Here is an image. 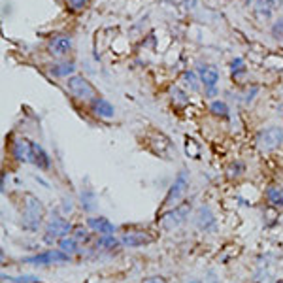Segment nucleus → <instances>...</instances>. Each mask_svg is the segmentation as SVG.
Wrapping results in <instances>:
<instances>
[{
    "mask_svg": "<svg viewBox=\"0 0 283 283\" xmlns=\"http://www.w3.org/2000/svg\"><path fill=\"white\" fill-rule=\"evenodd\" d=\"M172 99L176 100V102H179V104H187L189 102V97H187V92H183L179 87H172Z\"/></svg>",
    "mask_w": 283,
    "mask_h": 283,
    "instance_id": "b1692460",
    "label": "nucleus"
},
{
    "mask_svg": "<svg viewBox=\"0 0 283 283\" xmlns=\"http://www.w3.org/2000/svg\"><path fill=\"white\" fill-rule=\"evenodd\" d=\"M87 227L92 229L95 232H99L100 236H113L115 234V225L110 219L102 217V215H99V217H89L87 219Z\"/></svg>",
    "mask_w": 283,
    "mask_h": 283,
    "instance_id": "f8f14e48",
    "label": "nucleus"
},
{
    "mask_svg": "<svg viewBox=\"0 0 283 283\" xmlns=\"http://www.w3.org/2000/svg\"><path fill=\"white\" fill-rule=\"evenodd\" d=\"M279 6H281V10H283V0H279Z\"/></svg>",
    "mask_w": 283,
    "mask_h": 283,
    "instance_id": "2f4dec72",
    "label": "nucleus"
},
{
    "mask_svg": "<svg viewBox=\"0 0 283 283\" xmlns=\"http://www.w3.org/2000/svg\"><path fill=\"white\" fill-rule=\"evenodd\" d=\"M151 242L153 236H149L147 232L142 231H131L121 236V244L125 247H144V245H149Z\"/></svg>",
    "mask_w": 283,
    "mask_h": 283,
    "instance_id": "9d476101",
    "label": "nucleus"
},
{
    "mask_svg": "<svg viewBox=\"0 0 283 283\" xmlns=\"http://www.w3.org/2000/svg\"><path fill=\"white\" fill-rule=\"evenodd\" d=\"M266 198H268L270 204L283 208V189L281 187H268V189H266Z\"/></svg>",
    "mask_w": 283,
    "mask_h": 283,
    "instance_id": "a211bd4d",
    "label": "nucleus"
},
{
    "mask_svg": "<svg viewBox=\"0 0 283 283\" xmlns=\"http://www.w3.org/2000/svg\"><path fill=\"white\" fill-rule=\"evenodd\" d=\"M276 283H283V281H276Z\"/></svg>",
    "mask_w": 283,
    "mask_h": 283,
    "instance_id": "72a5a7b5",
    "label": "nucleus"
},
{
    "mask_svg": "<svg viewBox=\"0 0 283 283\" xmlns=\"http://www.w3.org/2000/svg\"><path fill=\"white\" fill-rule=\"evenodd\" d=\"M189 211H191V204H181L174 206L172 210H168L159 219V225L165 229V231H172V229H178L179 225H183L189 217Z\"/></svg>",
    "mask_w": 283,
    "mask_h": 283,
    "instance_id": "20e7f679",
    "label": "nucleus"
},
{
    "mask_svg": "<svg viewBox=\"0 0 283 283\" xmlns=\"http://www.w3.org/2000/svg\"><path fill=\"white\" fill-rule=\"evenodd\" d=\"M59 249H62L65 253H68V255H72V253H76L78 251V240L74 236H65L59 240Z\"/></svg>",
    "mask_w": 283,
    "mask_h": 283,
    "instance_id": "6ab92c4d",
    "label": "nucleus"
},
{
    "mask_svg": "<svg viewBox=\"0 0 283 283\" xmlns=\"http://www.w3.org/2000/svg\"><path fill=\"white\" fill-rule=\"evenodd\" d=\"M183 81H185V85L189 87L191 91H198L200 89V78H197V74L195 72H185L183 74Z\"/></svg>",
    "mask_w": 283,
    "mask_h": 283,
    "instance_id": "412c9836",
    "label": "nucleus"
},
{
    "mask_svg": "<svg viewBox=\"0 0 283 283\" xmlns=\"http://www.w3.org/2000/svg\"><path fill=\"white\" fill-rule=\"evenodd\" d=\"M231 176H240V174H244V170H245V166L242 165V163H236V165H232L231 166Z\"/></svg>",
    "mask_w": 283,
    "mask_h": 283,
    "instance_id": "cd10ccee",
    "label": "nucleus"
},
{
    "mask_svg": "<svg viewBox=\"0 0 283 283\" xmlns=\"http://www.w3.org/2000/svg\"><path fill=\"white\" fill-rule=\"evenodd\" d=\"M231 72L234 78H238L240 74L245 72V65H244V59H240V57H236V59L231 62Z\"/></svg>",
    "mask_w": 283,
    "mask_h": 283,
    "instance_id": "4be33fe9",
    "label": "nucleus"
},
{
    "mask_svg": "<svg viewBox=\"0 0 283 283\" xmlns=\"http://www.w3.org/2000/svg\"><path fill=\"white\" fill-rule=\"evenodd\" d=\"M91 108H92V113L99 115V117H102V119H112L113 115H115V108H113V104L110 102V100L102 99V97L92 100Z\"/></svg>",
    "mask_w": 283,
    "mask_h": 283,
    "instance_id": "4468645a",
    "label": "nucleus"
},
{
    "mask_svg": "<svg viewBox=\"0 0 283 283\" xmlns=\"http://www.w3.org/2000/svg\"><path fill=\"white\" fill-rule=\"evenodd\" d=\"M270 33H272V36H274L276 40L283 42V17H279V19L274 21V25H272Z\"/></svg>",
    "mask_w": 283,
    "mask_h": 283,
    "instance_id": "5701e85b",
    "label": "nucleus"
},
{
    "mask_svg": "<svg viewBox=\"0 0 283 283\" xmlns=\"http://www.w3.org/2000/svg\"><path fill=\"white\" fill-rule=\"evenodd\" d=\"M145 283H168V281H166L165 277H149Z\"/></svg>",
    "mask_w": 283,
    "mask_h": 283,
    "instance_id": "c85d7f7f",
    "label": "nucleus"
},
{
    "mask_svg": "<svg viewBox=\"0 0 283 283\" xmlns=\"http://www.w3.org/2000/svg\"><path fill=\"white\" fill-rule=\"evenodd\" d=\"M51 72V76H55V78H70V76H74V72H76V65L74 62H60V65H55L49 70Z\"/></svg>",
    "mask_w": 283,
    "mask_h": 283,
    "instance_id": "f3484780",
    "label": "nucleus"
},
{
    "mask_svg": "<svg viewBox=\"0 0 283 283\" xmlns=\"http://www.w3.org/2000/svg\"><path fill=\"white\" fill-rule=\"evenodd\" d=\"M187 283H202V281H200V279H189Z\"/></svg>",
    "mask_w": 283,
    "mask_h": 283,
    "instance_id": "7c9ffc66",
    "label": "nucleus"
},
{
    "mask_svg": "<svg viewBox=\"0 0 283 283\" xmlns=\"http://www.w3.org/2000/svg\"><path fill=\"white\" fill-rule=\"evenodd\" d=\"M72 231L70 223L62 219L60 215H53L49 219V223L46 225V240L51 242V240H60V238L68 236V232Z\"/></svg>",
    "mask_w": 283,
    "mask_h": 283,
    "instance_id": "0eeeda50",
    "label": "nucleus"
},
{
    "mask_svg": "<svg viewBox=\"0 0 283 283\" xmlns=\"http://www.w3.org/2000/svg\"><path fill=\"white\" fill-rule=\"evenodd\" d=\"M195 223L200 231H211L215 227V215L211 213L208 206H200L197 211V217H195Z\"/></svg>",
    "mask_w": 283,
    "mask_h": 283,
    "instance_id": "ddd939ff",
    "label": "nucleus"
},
{
    "mask_svg": "<svg viewBox=\"0 0 283 283\" xmlns=\"http://www.w3.org/2000/svg\"><path fill=\"white\" fill-rule=\"evenodd\" d=\"M66 261H70V255L65 253L62 249H47L44 253H38V255H33V257L25 259V263L34 264V266H47V264L66 263Z\"/></svg>",
    "mask_w": 283,
    "mask_h": 283,
    "instance_id": "423d86ee",
    "label": "nucleus"
},
{
    "mask_svg": "<svg viewBox=\"0 0 283 283\" xmlns=\"http://www.w3.org/2000/svg\"><path fill=\"white\" fill-rule=\"evenodd\" d=\"M210 283H217V279L213 277V274H210Z\"/></svg>",
    "mask_w": 283,
    "mask_h": 283,
    "instance_id": "c756f323",
    "label": "nucleus"
},
{
    "mask_svg": "<svg viewBox=\"0 0 283 283\" xmlns=\"http://www.w3.org/2000/svg\"><path fill=\"white\" fill-rule=\"evenodd\" d=\"M74 238H76V240H87V238H89V231H87V229H83V227H78V229H74V234H72Z\"/></svg>",
    "mask_w": 283,
    "mask_h": 283,
    "instance_id": "a878e982",
    "label": "nucleus"
},
{
    "mask_svg": "<svg viewBox=\"0 0 283 283\" xmlns=\"http://www.w3.org/2000/svg\"><path fill=\"white\" fill-rule=\"evenodd\" d=\"M49 53H51L53 57H65L66 53L72 49V36H68V34H59V36H55V38L49 42Z\"/></svg>",
    "mask_w": 283,
    "mask_h": 283,
    "instance_id": "9b49d317",
    "label": "nucleus"
},
{
    "mask_svg": "<svg viewBox=\"0 0 283 283\" xmlns=\"http://www.w3.org/2000/svg\"><path fill=\"white\" fill-rule=\"evenodd\" d=\"M210 112L213 113V115H217V117H229V106L225 104L223 100H213L210 104Z\"/></svg>",
    "mask_w": 283,
    "mask_h": 283,
    "instance_id": "aec40b11",
    "label": "nucleus"
},
{
    "mask_svg": "<svg viewBox=\"0 0 283 283\" xmlns=\"http://www.w3.org/2000/svg\"><path fill=\"white\" fill-rule=\"evenodd\" d=\"M283 144V129L281 127H266L257 134V145L261 151H274Z\"/></svg>",
    "mask_w": 283,
    "mask_h": 283,
    "instance_id": "7ed1b4c3",
    "label": "nucleus"
},
{
    "mask_svg": "<svg viewBox=\"0 0 283 283\" xmlns=\"http://www.w3.org/2000/svg\"><path fill=\"white\" fill-rule=\"evenodd\" d=\"M44 206L40 202V198L28 195L23 202V210H21V225L26 231H38V227L44 221Z\"/></svg>",
    "mask_w": 283,
    "mask_h": 283,
    "instance_id": "f257e3e1",
    "label": "nucleus"
},
{
    "mask_svg": "<svg viewBox=\"0 0 283 283\" xmlns=\"http://www.w3.org/2000/svg\"><path fill=\"white\" fill-rule=\"evenodd\" d=\"M274 6L276 4L272 0H255L253 2V10H255V15H257L259 19H270Z\"/></svg>",
    "mask_w": 283,
    "mask_h": 283,
    "instance_id": "dca6fc26",
    "label": "nucleus"
},
{
    "mask_svg": "<svg viewBox=\"0 0 283 283\" xmlns=\"http://www.w3.org/2000/svg\"><path fill=\"white\" fill-rule=\"evenodd\" d=\"M117 244H121V240H117L115 236H100V240H99V245L100 247H115Z\"/></svg>",
    "mask_w": 283,
    "mask_h": 283,
    "instance_id": "393cba45",
    "label": "nucleus"
},
{
    "mask_svg": "<svg viewBox=\"0 0 283 283\" xmlns=\"http://www.w3.org/2000/svg\"><path fill=\"white\" fill-rule=\"evenodd\" d=\"M12 153L19 163H30V165H34V142H30V140L17 138L12 145Z\"/></svg>",
    "mask_w": 283,
    "mask_h": 283,
    "instance_id": "1a4fd4ad",
    "label": "nucleus"
},
{
    "mask_svg": "<svg viewBox=\"0 0 283 283\" xmlns=\"http://www.w3.org/2000/svg\"><path fill=\"white\" fill-rule=\"evenodd\" d=\"M87 4V0H68V6L72 8L74 12H79V10H83Z\"/></svg>",
    "mask_w": 283,
    "mask_h": 283,
    "instance_id": "bb28decb",
    "label": "nucleus"
},
{
    "mask_svg": "<svg viewBox=\"0 0 283 283\" xmlns=\"http://www.w3.org/2000/svg\"><path fill=\"white\" fill-rule=\"evenodd\" d=\"M187 187H189V174H187L185 170L178 172V176H176V179H174V183L170 185V189H168V193H166L165 202H163V204L176 206V202H178L179 198L187 193Z\"/></svg>",
    "mask_w": 283,
    "mask_h": 283,
    "instance_id": "39448f33",
    "label": "nucleus"
},
{
    "mask_svg": "<svg viewBox=\"0 0 283 283\" xmlns=\"http://www.w3.org/2000/svg\"><path fill=\"white\" fill-rule=\"evenodd\" d=\"M198 78L202 81L208 95H215V87L219 83V70L211 65H200L198 66Z\"/></svg>",
    "mask_w": 283,
    "mask_h": 283,
    "instance_id": "6e6552de",
    "label": "nucleus"
},
{
    "mask_svg": "<svg viewBox=\"0 0 283 283\" xmlns=\"http://www.w3.org/2000/svg\"><path fill=\"white\" fill-rule=\"evenodd\" d=\"M34 166H38L40 170H49L51 168V159H49V155L36 142H34Z\"/></svg>",
    "mask_w": 283,
    "mask_h": 283,
    "instance_id": "2eb2a0df",
    "label": "nucleus"
},
{
    "mask_svg": "<svg viewBox=\"0 0 283 283\" xmlns=\"http://www.w3.org/2000/svg\"><path fill=\"white\" fill-rule=\"evenodd\" d=\"M66 89L72 92L76 99L79 100H87V102H92L95 99H99V92L95 89L91 81L83 76H78V74H74L70 78L66 79Z\"/></svg>",
    "mask_w": 283,
    "mask_h": 283,
    "instance_id": "f03ea898",
    "label": "nucleus"
},
{
    "mask_svg": "<svg viewBox=\"0 0 283 283\" xmlns=\"http://www.w3.org/2000/svg\"><path fill=\"white\" fill-rule=\"evenodd\" d=\"M272 2H274V4H276V2H277V0H272Z\"/></svg>",
    "mask_w": 283,
    "mask_h": 283,
    "instance_id": "473e14b6",
    "label": "nucleus"
}]
</instances>
